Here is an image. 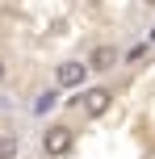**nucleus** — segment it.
Returning <instances> with one entry per match:
<instances>
[{
	"label": "nucleus",
	"mask_w": 155,
	"mask_h": 159,
	"mask_svg": "<svg viewBox=\"0 0 155 159\" xmlns=\"http://www.w3.org/2000/svg\"><path fill=\"white\" fill-rule=\"evenodd\" d=\"M88 59H63V63L55 67V84L63 88V92H80V88H88Z\"/></svg>",
	"instance_id": "1"
},
{
	"label": "nucleus",
	"mask_w": 155,
	"mask_h": 159,
	"mask_svg": "<svg viewBox=\"0 0 155 159\" xmlns=\"http://www.w3.org/2000/svg\"><path fill=\"white\" fill-rule=\"evenodd\" d=\"M71 147H75V130H71V126L55 121V126L42 130V155H46V159H63V155H71Z\"/></svg>",
	"instance_id": "2"
},
{
	"label": "nucleus",
	"mask_w": 155,
	"mask_h": 159,
	"mask_svg": "<svg viewBox=\"0 0 155 159\" xmlns=\"http://www.w3.org/2000/svg\"><path fill=\"white\" fill-rule=\"evenodd\" d=\"M80 109H84V117H105V113L113 109V92H109L105 84L80 88Z\"/></svg>",
	"instance_id": "3"
},
{
	"label": "nucleus",
	"mask_w": 155,
	"mask_h": 159,
	"mask_svg": "<svg viewBox=\"0 0 155 159\" xmlns=\"http://www.w3.org/2000/svg\"><path fill=\"white\" fill-rule=\"evenodd\" d=\"M117 63H122V50H117L113 46V42H97V46H92V55H88V67H92V71H113V67Z\"/></svg>",
	"instance_id": "4"
},
{
	"label": "nucleus",
	"mask_w": 155,
	"mask_h": 159,
	"mask_svg": "<svg viewBox=\"0 0 155 159\" xmlns=\"http://www.w3.org/2000/svg\"><path fill=\"white\" fill-rule=\"evenodd\" d=\"M59 92H63L59 84H55V88H42V92L34 96V113H38V117H46V113H50V109L59 105Z\"/></svg>",
	"instance_id": "5"
},
{
	"label": "nucleus",
	"mask_w": 155,
	"mask_h": 159,
	"mask_svg": "<svg viewBox=\"0 0 155 159\" xmlns=\"http://www.w3.org/2000/svg\"><path fill=\"white\" fill-rule=\"evenodd\" d=\"M17 151H21V138L0 130V159H17Z\"/></svg>",
	"instance_id": "6"
},
{
	"label": "nucleus",
	"mask_w": 155,
	"mask_h": 159,
	"mask_svg": "<svg viewBox=\"0 0 155 159\" xmlns=\"http://www.w3.org/2000/svg\"><path fill=\"white\" fill-rule=\"evenodd\" d=\"M147 46H151V42H139V46H130V55H126V63H139V59L147 55Z\"/></svg>",
	"instance_id": "7"
},
{
	"label": "nucleus",
	"mask_w": 155,
	"mask_h": 159,
	"mask_svg": "<svg viewBox=\"0 0 155 159\" xmlns=\"http://www.w3.org/2000/svg\"><path fill=\"white\" fill-rule=\"evenodd\" d=\"M4 80H8V63L0 59V84H4Z\"/></svg>",
	"instance_id": "8"
},
{
	"label": "nucleus",
	"mask_w": 155,
	"mask_h": 159,
	"mask_svg": "<svg viewBox=\"0 0 155 159\" xmlns=\"http://www.w3.org/2000/svg\"><path fill=\"white\" fill-rule=\"evenodd\" d=\"M147 42H151V46H155V25H151V34H147Z\"/></svg>",
	"instance_id": "9"
},
{
	"label": "nucleus",
	"mask_w": 155,
	"mask_h": 159,
	"mask_svg": "<svg viewBox=\"0 0 155 159\" xmlns=\"http://www.w3.org/2000/svg\"><path fill=\"white\" fill-rule=\"evenodd\" d=\"M147 4H151V8H155V0H147Z\"/></svg>",
	"instance_id": "10"
}]
</instances>
